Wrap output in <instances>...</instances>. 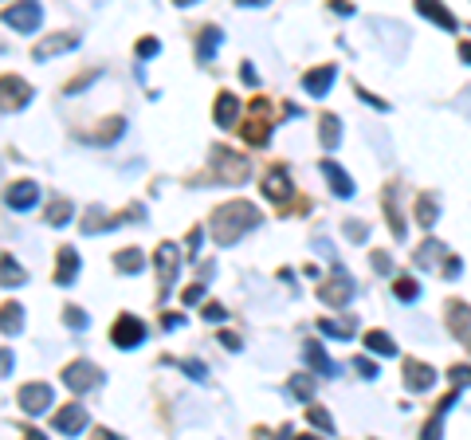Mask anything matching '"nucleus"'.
Here are the masks:
<instances>
[{
    "label": "nucleus",
    "mask_w": 471,
    "mask_h": 440,
    "mask_svg": "<svg viewBox=\"0 0 471 440\" xmlns=\"http://www.w3.org/2000/svg\"><path fill=\"white\" fill-rule=\"evenodd\" d=\"M322 334H330V338H353V322H338V319H322L318 322Z\"/></svg>",
    "instance_id": "nucleus-28"
},
{
    "label": "nucleus",
    "mask_w": 471,
    "mask_h": 440,
    "mask_svg": "<svg viewBox=\"0 0 471 440\" xmlns=\"http://www.w3.org/2000/svg\"><path fill=\"white\" fill-rule=\"evenodd\" d=\"M295 440H318V436H295Z\"/></svg>",
    "instance_id": "nucleus-49"
},
{
    "label": "nucleus",
    "mask_w": 471,
    "mask_h": 440,
    "mask_svg": "<svg viewBox=\"0 0 471 440\" xmlns=\"http://www.w3.org/2000/svg\"><path fill=\"white\" fill-rule=\"evenodd\" d=\"M260 79V75H255V67H251V63H244V83H255Z\"/></svg>",
    "instance_id": "nucleus-47"
},
{
    "label": "nucleus",
    "mask_w": 471,
    "mask_h": 440,
    "mask_svg": "<svg viewBox=\"0 0 471 440\" xmlns=\"http://www.w3.org/2000/svg\"><path fill=\"white\" fill-rule=\"evenodd\" d=\"M436 263H444V275H448V280H456L463 271V263L456 260V256H448V248H444L440 240H424L421 248H416V268H436Z\"/></svg>",
    "instance_id": "nucleus-2"
},
{
    "label": "nucleus",
    "mask_w": 471,
    "mask_h": 440,
    "mask_svg": "<svg viewBox=\"0 0 471 440\" xmlns=\"http://www.w3.org/2000/svg\"><path fill=\"white\" fill-rule=\"evenodd\" d=\"M79 275V252L59 248V271H55V287H71V280Z\"/></svg>",
    "instance_id": "nucleus-17"
},
{
    "label": "nucleus",
    "mask_w": 471,
    "mask_h": 440,
    "mask_svg": "<svg viewBox=\"0 0 471 440\" xmlns=\"http://www.w3.org/2000/svg\"><path fill=\"white\" fill-rule=\"evenodd\" d=\"M302 358H307V366H314V373H322V378H338V373H342L338 362L326 358L318 342H307V346H302Z\"/></svg>",
    "instance_id": "nucleus-14"
},
{
    "label": "nucleus",
    "mask_w": 471,
    "mask_h": 440,
    "mask_svg": "<svg viewBox=\"0 0 471 440\" xmlns=\"http://www.w3.org/2000/svg\"><path fill=\"white\" fill-rule=\"evenodd\" d=\"M318 295H322V303H330V307H346V303L353 299V280L342 271V263H334V283H326Z\"/></svg>",
    "instance_id": "nucleus-7"
},
{
    "label": "nucleus",
    "mask_w": 471,
    "mask_h": 440,
    "mask_svg": "<svg viewBox=\"0 0 471 440\" xmlns=\"http://www.w3.org/2000/svg\"><path fill=\"white\" fill-rule=\"evenodd\" d=\"M307 420H311L314 429H322V432H334V420H330V413H326V409H318V405H311Z\"/></svg>",
    "instance_id": "nucleus-34"
},
{
    "label": "nucleus",
    "mask_w": 471,
    "mask_h": 440,
    "mask_svg": "<svg viewBox=\"0 0 471 440\" xmlns=\"http://www.w3.org/2000/svg\"><path fill=\"white\" fill-rule=\"evenodd\" d=\"M432 381H436V370H432V366H424V362H416V358L405 362V385H409L412 393L432 390Z\"/></svg>",
    "instance_id": "nucleus-11"
},
{
    "label": "nucleus",
    "mask_w": 471,
    "mask_h": 440,
    "mask_svg": "<svg viewBox=\"0 0 471 440\" xmlns=\"http://www.w3.org/2000/svg\"><path fill=\"white\" fill-rule=\"evenodd\" d=\"M201 295H204V283H192V287L185 291V303H201Z\"/></svg>",
    "instance_id": "nucleus-41"
},
{
    "label": "nucleus",
    "mask_w": 471,
    "mask_h": 440,
    "mask_svg": "<svg viewBox=\"0 0 471 440\" xmlns=\"http://www.w3.org/2000/svg\"><path fill=\"white\" fill-rule=\"evenodd\" d=\"M263 189H267L275 200H287V197H291V181H287V170H283V165L267 170V177H263Z\"/></svg>",
    "instance_id": "nucleus-20"
},
{
    "label": "nucleus",
    "mask_w": 471,
    "mask_h": 440,
    "mask_svg": "<svg viewBox=\"0 0 471 440\" xmlns=\"http://www.w3.org/2000/svg\"><path fill=\"white\" fill-rule=\"evenodd\" d=\"M28 275H24V268L12 256H4V287H16V283H24Z\"/></svg>",
    "instance_id": "nucleus-32"
},
{
    "label": "nucleus",
    "mask_w": 471,
    "mask_h": 440,
    "mask_svg": "<svg viewBox=\"0 0 471 440\" xmlns=\"http://www.w3.org/2000/svg\"><path fill=\"white\" fill-rule=\"evenodd\" d=\"M393 295L405 303H412L416 295H421V287H416V280H409V275H401V280H393Z\"/></svg>",
    "instance_id": "nucleus-31"
},
{
    "label": "nucleus",
    "mask_w": 471,
    "mask_h": 440,
    "mask_svg": "<svg viewBox=\"0 0 471 440\" xmlns=\"http://www.w3.org/2000/svg\"><path fill=\"white\" fill-rule=\"evenodd\" d=\"M322 173H326V181H330L334 197H342V200L353 197V181H350V173L342 170L338 161H322Z\"/></svg>",
    "instance_id": "nucleus-15"
},
{
    "label": "nucleus",
    "mask_w": 471,
    "mask_h": 440,
    "mask_svg": "<svg viewBox=\"0 0 471 440\" xmlns=\"http://www.w3.org/2000/svg\"><path fill=\"white\" fill-rule=\"evenodd\" d=\"M71 48H79V36H59V40H43V43H36V60H51V55H63V51H71Z\"/></svg>",
    "instance_id": "nucleus-18"
},
{
    "label": "nucleus",
    "mask_w": 471,
    "mask_h": 440,
    "mask_svg": "<svg viewBox=\"0 0 471 440\" xmlns=\"http://www.w3.org/2000/svg\"><path fill=\"white\" fill-rule=\"evenodd\" d=\"M20 319H24V310L8 303V307H4V330H8V334H12V330H20Z\"/></svg>",
    "instance_id": "nucleus-35"
},
{
    "label": "nucleus",
    "mask_w": 471,
    "mask_h": 440,
    "mask_svg": "<svg viewBox=\"0 0 471 440\" xmlns=\"http://www.w3.org/2000/svg\"><path fill=\"white\" fill-rule=\"evenodd\" d=\"M436 212H440L436 197H421V200H416V220H421L424 228H432V224H436Z\"/></svg>",
    "instance_id": "nucleus-27"
},
{
    "label": "nucleus",
    "mask_w": 471,
    "mask_h": 440,
    "mask_svg": "<svg viewBox=\"0 0 471 440\" xmlns=\"http://www.w3.org/2000/svg\"><path fill=\"white\" fill-rule=\"evenodd\" d=\"M204 319H209V322H224V307H220V303H209V307H204Z\"/></svg>",
    "instance_id": "nucleus-40"
},
{
    "label": "nucleus",
    "mask_w": 471,
    "mask_h": 440,
    "mask_svg": "<svg viewBox=\"0 0 471 440\" xmlns=\"http://www.w3.org/2000/svg\"><path fill=\"white\" fill-rule=\"evenodd\" d=\"M291 393H295V397H299V401H311V397H314V378H307V373H299V378L291 381Z\"/></svg>",
    "instance_id": "nucleus-33"
},
{
    "label": "nucleus",
    "mask_w": 471,
    "mask_h": 440,
    "mask_svg": "<svg viewBox=\"0 0 471 440\" xmlns=\"http://www.w3.org/2000/svg\"><path fill=\"white\" fill-rule=\"evenodd\" d=\"M220 342H224V346H228V350H240V338H236V334H228V330H224V334H220Z\"/></svg>",
    "instance_id": "nucleus-44"
},
{
    "label": "nucleus",
    "mask_w": 471,
    "mask_h": 440,
    "mask_svg": "<svg viewBox=\"0 0 471 440\" xmlns=\"http://www.w3.org/2000/svg\"><path fill=\"white\" fill-rule=\"evenodd\" d=\"M177 271H181L177 244H161V248H157V283H161V295L177 283Z\"/></svg>",
    "instance_id": "nucleus-6"
},
{
    "label": "nucleus",
    "mask_w": 471,
    "mask_h": 440,
    "mask_svg": "<svg viewBox=\"0 0 471 440\" xmlns=\"http://www.w3.org/2000/svg\"><path fill=\"white\" fill-rule=\"evenodd\" d=\"M216 48H220V28H204L201 32V43H197V55L209 63L212 55H216Z\"/></svg>",
    "instance_id": "nucleus-25"
},
{
    "label": "nucleus",
    "mask_w": 471,
    "mask_h": 440,
    "mask_svg": "<svg viewBox=\"0 0 471 440\" xmlns=\"http://www.w3.org/2000/svg\"><path fill=\"white\" fill-rule=\"evenodd\" d=\"M338 126H342V122L334 118V114H330V118H322V146H326V150H338V142H342Z\"/></svg>",
    "instance_id": "nucleus-29"
},
{
    "label": "nucleus",
    "mask_w": 471,
    "mask_h": 440,
    "mask_svg": "<svg viewBox=\"0 0 471 440\" xmlns=\"http://www.w3.org/2000/svg\"><path fill=\"white\" fill-rule=\"evenodd\" d=\"M111 342L118 346V350H134V346H141V342H146V322L134 319V315H122V319L114 322V330H111Z\"/></svg>",
    "instance_id": "nucleus-4"
},
{
    "label": "nucleus",
    "mask_w": 471,
    "mask_h": 440,
    "mask_svg": "<svg viewBox=\"0 0 471 440\" xmlns=\"http://www.w3.org/2000/svg\"><path fill=\"white\" fill-rule=\"evenodd\" d=\"M460 60H463V63H471V40H463V43H460Z\"/></svg>",
    "instance_id": "nucleus-46"
},
{
    "label": "nucleus",
    "mask_w": 471,
    "mask_h": 440,
    "mask_svg": "<svg viewBox=\"0 0 471 440\" xmlns=\"http://www.w3.org/2000/svg\"><path fill=\"white\" fill-rule=\"evenodd\" d=\"M353 370H358L361 378H377V366H373L370 358H358V362H353Z\"/></svg>",
    "instance_id": "nucleus-39"
},
{
    "label": "nucleus",
    "mask_w": 471,
    "mask_h": 440,
    "mask_svg": "<svg viewBox=\"0 0 471 440\" xmlns=\"http://www.w3.org/2000/svg\"><path fill=\"white\" fill-rule=\"evenodd\" d=\"M236 114H240V102H236V95H228V90H224L220 99H216V122H220V126H232V122H236Z\"/></svg>",
    "instance_id": "nucleus-24"
},
{
    "label": "nucleus",
    "mask_w": 471,
    "mask_h": 440,
    "mask_svg": "<svg viewBox=\"0 0 471 440\" xmlns=\"http://www.w3.org/2000/svg\"><path fill=\"white\" fill-rule=\"evenodd\" d=\"M16 401H20V409L28 413V417H40V413H48L51 405H55V393H51L48 381H40V385H24V390L16 393Z\"/></svg>",
    "instance_id": "nucleus-5"
},
{
    "label": "nucleus",
    "mask_w": 471,
    "mask_h": 440,
    "mask_svg": "<svg viewBox=\"0 0 471 440\" xmlns=\"http://www.w3.org/2000/svg\"><path fill=\"white\" fill-rule=\"evenodd\" d=\"M4 95H8V102H4V106H16V110H20L24 106V102H28V95H31V87H28V83H20V79H12V75H4Z\"/></svg>",
    "instance_id": "nucleus-22"
},
{
    "label": "nucleus",
    "mask_w": 471,
    "mask_h": 440,
    "mask_svg": "<svg viewBox=\"0 0 471 440\" xmlns=\"http://www.w3.org/2000/svg\"><path fill=\"white\" fill-rule=\"evenodd\" d=\"M87 409H83V405H67V409H59L55 413V420H51V425H55V432H63V436H79L83 429H87Z\"/></svg>",
    "instance_id": "nucleus-9"
},
{
    "label": "nucleus",
    "mask_w": 471,
    "mask_h": 440,
    "mask_svg": "<svg viewBox=\"0 0 471 440\" xmlns=\"http://www.w3.org/2000/svg\"><path fill=\"white\" fill-rule=\"evenodd\" d=\"M63 315H67V326H79V330H87V315H83L79 307H67Z\"/></svg>",
    "instance_id": "nucleus-37"
},
{
    "label": "nucleus",
    "mask_w": 471,
    "mask_h": 440,
    "mask_svg": "<svg viewBox=\"0 0 471 440\" xmlns=\"http://www.w3.org/2000/svg\"><path fill=\"white\" fill-rule=\"evenodd\" d=\"M201 236H204L201 228H192V232H189V256H197V248H201Z\"/></svg>",
    "instance_id": "nucleus-42"
},
{
    "label": "nucleus",
    "mask_w": 471,
    "mask_h": 440,
    "mask_svg": "<svg viewBox=\"0 0 471 440\" xmlns=\"http://www.w3.org/2000/svg\"><path fill=\"white\" fill-rule=\"evenodd\" d=\"M346 236H350L353 244H361V240H365V236H370V228H365L361 220H346Z\"/></svg>",
    "instance_id": "nucleus-36"
},
{
    "label": "nucleus",
    "mask_w": 471,
    "mask_h": 440,
    "mask_svg": "<svg viewBox=\"0 0 471 440\" xmlns=\"http://www.w3.org/2000/svg\"><path fill=\"white\" fill-rule=\"evenodd\" d=\"M71 200H51V209H48V224L51 228H67V220H71Z\"/></svg>",
    "instance_id": "nucleus-26"
},
{
    "label": "nucleus",
    "mask_w": 471,
    "mask_h": 440,
    "mask_svg": "<svg viewBox=\"0 0 471 440\" xmlns=\"http://www.w3.org/2000/svg\"><path fill=\"white\" fill-rule=\"evenodd\" d=\"M157 51H161L157 40H141V43H138V60H153Z\"/></svg>",
    "instance_id": "nucleus-38"
},
{
    "label": "nucleus",
    "mask_w": 471,
    "mask_h": 440,
    "mask_svg": "<svg viewBox=\"0 0 471 440\" xmlns=\"http://www.w3.org/2000/svg\"><path fill=\"white\" fill-rule=\"evenodd\" d=\"M63 381H67V390H75V393H87V390H94L102 381V370L94 366V362H71L67 370H63Z\"/></svg>",
    "instance_id": "nucleus-3"
},
{
    "label": "nucleus",
    "mask_w": 471,
    "mask_h": 440,
    "mask_svg": "<svg viewBox=\"0 0 471 440\" xmlns=\"http://www.w3.org/2000/svg\"><path fill=\"white\" fill-rule=\"evenodd\" d=\"M99 440H122V436H114V432H99Z\"/></svg>",
    "instance_id": "nucleus-48"
},
{
    "label": "nucleus",
    "mask_w": 471,
    "mask_h": 440,
    "mask_svg": "<svg viewBox=\"0 0 471 440\" xmlns=\"http://www.w3.org/2000/svg\"><path fill=\"white\" fill-rule=\"evenodd\" d=\"M456 405H460V390H451L448 397H444L440 405H436V413H432V420L424 425L421 440H440V436H444V420H448V413L456 409Z\"/></svg>",
    "instance_id": "nucleus-10"
},
{
    "label": "nucleus",
    "mask_w": 471,
    "mask_h": 440,
    "mask_svg": "<svg viewBox=\"0 0 471 440\" xmlns=\"http://www.w3.org/2000/svg\"><path fill=\"white\" fill-rule=\"evenodd\" d=\"M416 12H421L424 20L440 24V28H448V32H460V20H456L444 4H436V0H421V4H416Z\"/></svg>",
    "instance_id": "nucleus-16"
},
{
    "label": "nucleus",
    "mask_w": 471,
    "mask_h": 440,
    "mask_svg": "<svg viewBox=\"0 0 471 440\" xmlns=\"http://www.w3.org/2000/svg\"><path fill=\"white\" fill-rule=\"evenodd\" d=\"M260 209H255V205H248V200H232V205H224V209H216L212 212V240L216 244H224V248H228V244H236L244 236V232H251L255 228V224H260Z\"/></svg>",
    "instance_id": "nucleus-1"
},
{
    "label": "nucleus",
    "mask_w": 471,
    "mask_h": 440,
    "mask_svg": "<svg viewBox=\"0 0 471 440\" xmlns=\"http://www.w3.org/2000/svg\"><path fill=\"white\" fill-rule=\"evenodd\" d=\"M40 20H43L40 4H16V8L4 12V24L16 28V32H36V28H40Z\"/></svg>",
    "instance_id": "nucleus-8"
},
{
    "label": "nucleus",
    "mask_w": 471,
    "mask_h": 440,
    "mask_svg": "<svg viewBox=\"0 0 471 440\" xmlns=\"http://www.w3.org/2000/svg\"><path fill=\"white\" fill-rule=\"evenodd\" d=\"M365 350L381 354V358H393V354H397V342H393L385 330H370V334H365Z\"/></svg>",
    "instance_id": "nucleus-23"
},
{
    "label": "nucleus",
    "mask_w": 471,
    "mask_h": 440,
    "mask_svg": "<svg viewBox=\"0 0 471 440\" xmlns=\"http://www.w3.org/2000/svg\"><path fill=\"white\" fill-rule=\"evenodd\" d=\"M177 370H185L192 381H209V366L204 362H197V358H181V362H173Z\"/></svg>",
    "instance_id": "nucleus-30"
},
{
    "label": "nucleus",
    "mask_w": 471,
    "mask_h": 440,
    "mask_svg": "<svg viewBox=\"0 0 471 440\" xmlns=\"http://www.w3.org/2000/svg\"><path fill=\"white\" fill-rule=\"evenodd\" d=\"M451 334H456V338L471 350V307H463V303L451 307Z\"/></svg>",
    "instance_id": "nucleus-19"
},
{
    "label": "nucleus",
    "mask_w": 471,
    "mask_h": 440,
    "mask_svg": "<svg viewBox=\"0 0 471 440\" xmlns=\"http://www.w3.org/2000/svg\"><path fill=\"white\" fill-rule=\"evenodd\" d=\"M114 268H118L122 275H138V271L146 268V256H141L138 248H122L118 256H114Z\"/></svg>",
    "instance_id": "nucleus-21"
},
{
    "label": "nucleus",
    "mask_w": 471,
    "mask_h": 440,
    "mask_svg": "<svg viewBox=\"0 0 471 440\" xmlns=\"http://www.w3.org/2000/svg\"><path fill=\"white\" fill-rule=\"evenodd\" d=\"M36 200H40V185H36V181H16V185H8V209L28 212Z\"/></svg>",
    "instance_id": "nucleus-12"
},
{
    "label": "nucleus",
    "mask_w": 471,
    "mask_h": 440,
    "mask_svg": "<svg viewBox=\"0 0 471 440\" xmlns=\"http://www.w3.org/2000/svg\"><path fill=\"white\" fill-rule=\"evenodd\" d=\"M181 322H185V319H181V315H165V330H177Z\"/></svg>",
    "instance_id": "nucleus-45"
},
{
    "label": "nucleus",
    "mask_w": 471,
    "mask_h": 440,
    "mask_svg": "<svg viewBox=\"0 0 471 440\" xmlns=\"http://www.w3.org/2000/svg\"><path fill=\"white\" fill-rule=\"evenodd\" d=\"M334 79H338V71H334V67H314V71L302 75V90L314 95V99H322V95L334 87Z\"/></svg>",
    "instance_id": "nucleus-13"
},
{
    "label": "nucleus",
    "mask_w": 471,
    "mask_h": 440,
    "mask_svg": "<svg viewBox=\"0 0 471 440\" xmlns=\"http://www.w3.org/2000/svg\"><path fill=\"white\" fill-rule=\"evenodd\" d=\"M373 268L381 271V275L389 271V260H385V252H373Z\"/></svg>",
    "instance_id": "nucleus-43"
}]
</instances>
